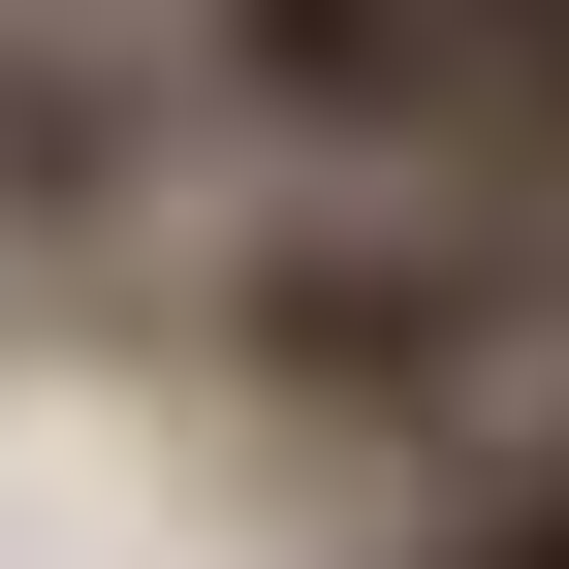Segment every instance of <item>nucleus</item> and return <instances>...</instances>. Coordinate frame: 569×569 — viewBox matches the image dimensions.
Masks as SVG:
<instances>
[{
  "instance_id": "obj_1",
  "label": "nucleus",
  "mask_w": 569,
  "mask_h": 569,
  "mask_svg": "<svg viewBox=\"0 0 569 569\" xmlns=\"http://www.w3.org/2000/svg\"><path fill=\"white\" fill-rule=\"evenodd\" d=\"M222 380L317 411V443H475L507 475L569 411V222L475 159H380V190H253L222 222Z\"/></svg>"
},
{
  "instance_id": "obj_2",
  "label": "nucleus",
  "mask_w": 569,
  "mask_h": 569,
  "mask_svg": "<svg viewBox=\"0 0 569 569\" xmlns=\"http://www.w3.org/2000/svg\"><path fill=\"white\" fill-rule=\"evenodd\" d=\"M159 159H190V96H159V0H127V32H0V222H127Z\"/></svg>"
}]
</instances>
